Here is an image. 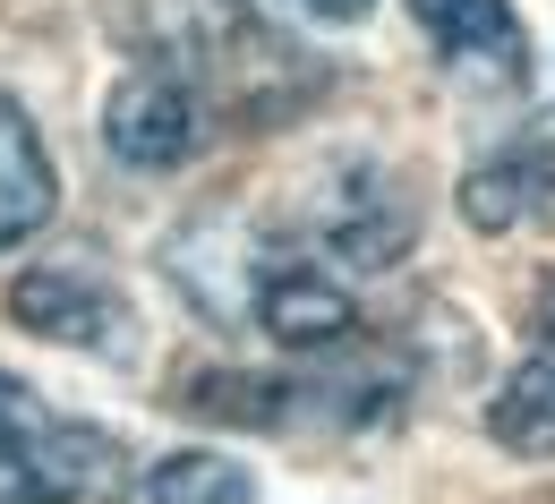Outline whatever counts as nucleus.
Instances as JSON below:
<instances>
[{
    "mask_svg": "<svg viewBox=\"0 0 555 504\" xmlns=\"http://www.w3.org/2000/svg\"><path fill=\"white\" fill-rule=\"evenodd\" d=\"M129 479L120 444L0 367V504H86Z\"/></svg>",
    "mask_w": 555,
    "mask_h": 504,
    "instance_id": "nucleus-2",
    "label": "nucleus"
},
{
    "mask_svg": "<svg viewBox=\"0 0 555 504\" xmlns=\"http://www.w3.org/2000/svg\"><path fill=\"white\" fill-rule=\"evenodd\" d=\"M411 17L427 26V43L479 86H513L530 69V43H521V17L513 0H411Z\"/></svg>",
    "mask_w": 555,
    "mask_h": 504,
    "instance_id": "nucleus-6",
    "label": "nucleus"
},
{
    "mask_svg": "<svg viewBox=\"0 0 555 504\" xmlns=\"http://www.w3.org/2000/svg\"><path fill=\"white\" fill-rule=\"evenodd\" d=\"M103 26L145 77L180 86L206 129H282L325 94V61H308L248 0H103Z\"/></svg>",
    "mask_w": 555,
    "mask_h": 504,
    "instance_id": "nucleus-1",
    "label": "nucleus"
},
{
    "mask_svg": "<svg viewBox=\"0 0 555 504\" xmlns=\"http://www.w3.org/2000/svg\"><path fill=\"white\" fill-rule=\"evenodd\" d=\"M9 316L26 334H43V343H69V351H129V299L94 266H35V274H17Z\"/></svg>",
    "mask_w": 555,
    "mask_h": 504,
    "instance_id": "nucleus-4",
    "label": "nucleus"
},
{
    "mask_svg": "<svg viewBox=\"0 0 555 504\" xmlns=\"http://www.w3.org/2000/svg\"><path fill=\"white\" fill-rule=\"evenodd\" d=\"M299 17H325V26H350V17H367L376 0H291Z\"/></svg>",
    "mask_w": 555,
    "mask_h": 504,
    "instance_id": "nucleus-11",
    "label": "nucleus"
},
{
    "mask_svg": "<svg viewBox=\"0 0 555 504\" xmlns=\"http://www.w3.org/2000/svg\"><path fill=\"white\" fill-rule=\"evenodd\" d=\"M462 215L479 222V231L555 222V145L547 138H513L504 154L470 163V180H462Z\"/></svg>",
    "mask_w": 555,
    "mask_h": 504,
    "instance_id": "nucleus-7",
    "label": "nucleus"
},
{
    "mask_svg": "<svg viewBox=\"0 0 555 504\" xmlns=\"http://www.w3.org/2000/svg\"><path fill=\"white\" fill-rule=\"evenodd\" d=\"M487 436L521 462H555V290L539 299V334L530 360L504 376V393L487 402Z\"/></svg>",
    "mask_w": 555,
    "mask_h": 504,
    "instance_id": "nucleus-8",
    "label": "nucleus"
},
{
    "mask_svg": "<svg viewBox=\"0 0 555 504\" xmlns=\"http://www.w3.org/2000/svg\"><path fill=\"white\" fill-rule=\"evenodd\" d=\"M418 240V197L385 171V163H334L299 215V248L325 274H385L402 266V248Z\"/></svg>",
    "mask_w": 555,
    "mask_h": 504,
    "instance_id": "nucleus-3",
    "label": "nucleus"
},
{
    "mask_svg": "<svg viewBox=\"0 0 555 504\" xmlns=\"http://www.w3.org/2000/svg\"><path fill=\"white\" fill-rule=\"evenodd\" d=\"M197 138H206L197 103H189L180 86L145 77V69L103 103V145H112V163H120V171H180V163L197 154Z\"/></svg>",
    "mask_w": 555,
    "mask_h": 504,
    "instance_id": "nucleus-5",
    "label": "nucleus"
},
{
    "mask_svg": "<svg viewBox=\"0 0 555 504\" xmlns=\"http://www.w3.org/2000/svg\"><path fill=\"white\" fill-rule=\"evenodd\" d=\"M145 504H257V470L240 453H171L145 470Z\"/></svg>",
    "mask_w": 555,
    "mask_h": 504,
    "instance_id": "nucleus-10",
    "label": "nucleus"
},
{
    "mask_svg": "<svg viewBox=\"0 0 555 504\" xmlns=\"http://www.w3.org/2000/svg\"><path fill=\"white\" fill-rule=\"evenodd\" d=\"M61 206V180H52V154L35 138V120L0 94V248H17V240H35L43 222Z\"/></svg>",
    "mask_w": 555,
    "mask_h": 504,
    "instance_id": "nucleus-9",
    "label": "nucleus"
}]
</instances>
